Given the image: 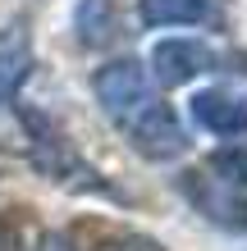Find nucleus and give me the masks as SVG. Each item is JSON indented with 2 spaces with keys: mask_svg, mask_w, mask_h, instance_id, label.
Listing matches in <instances>:
<instances>
[{
  "mask_svg": "<svg viewBox=\"0 0 247 251\" xmlns=\"http://www.w3.org/2000/svg\"><path fill=\"white\" fill-rule=\"evenodd\" d=\"M27 73H32V50H27V41H9V46H0V110L14 105V96H19V87L27 82Z\"/></svg>",
  "mask_w": 247,
  "mask_h": 251,
  "instance_id": "7",
  "label": "nucleus"
},
{
  "mask_svg": "<svg viewBox=\"0 0 247 251\" xmlns=\"http://www.w3.org/2000/svg\"><path fill=\"white\" fill-rule=\"evenodd\" d=\"M183 192H188V201L197 205L201 215H211L215 224H224V228H247V192L238 187H224L220 178H211L206 169H192V174H183Z\"/></svg>",
  "mask_w": 247,
  "mask_h": 251,
  "instance_id": "5",
  "label": "nucleus"
},
{
  "mask_svg": "<svg viewBox=\"0 0 247 251\" xmlns=\"http://www.w3.org/2000/svg\"><path fill=\"white\" fill-rule=\"evenodd\" d=\"M0 251H23V238H19V228L9 219H0Z\"/></svg>",
  "mask_w": 247,
  "mask_h": 251,
  "instance_id": "11",
  "label": "nucleus"
},
{
  "mask_svg": "<svg viewBox=\"0 0 247 251\" xmlns=\"http://www.w3.org/2000/svg\"><path fill=\"white\" fill-rule=\"evenodd\" d=\"M23 128H27V146H32V165L46 174L51 183H60L69 192H101V197H110V183L74 151V142L60 132L55 119H46V114L32 110V105H23Z\"/></svg>",
  "mask_w": 247,
  "mask_h": 251,
  "instance_id": "2",
  "label": "nucleus"
},
{
  "mask_svg": "<svg viewBox=\"0 0 247 251\" xmlns=\"http://www.w3.org/2000/svg\"><path fill=\"white\" fill-rule=\"evenodd\" d=\"M215 69H220V55H215L206 41L165 37V41H156V50H151V73L147 78H156L161 87H183V82L201 78V73H215Z\"/></svg>",
  "mask_w": 247,
  "mask_h": 251,
  "instance_id": "3",
  "label": "nucleus"
},
{
  "mask_svg": "<svg viewBox=\"0 0 247 251\" xmlns=\"http://www.w3.org/2000/svg\"><path fill=\"white\" fill-rule=\"evenodd\" d=\"M215 14V0H142L137 5V19L147 27H197V23H211Z\"/></svg>",
  "mask_w": 247,
  "mask_h": 251,
  "instance_id": "6",
  "label": "nucleus"
},
{
  "mask_svg": "<svg viewBox=\"0 0 247 251\" xmlns=\"http://www.w3.org/2000/svg\"><path fill=\"white\" fill-rule=\"evenodd\" d=\"M188 114L211 137H243L247 132V96L234 87H206L188 100Z\"/></svg>",
  "mask_w": 247,
  "mask_h": 251,
  "instance_id": "4",
  "label": "nucleus"
},
{
  "mask_svg": "<svg viewBox=\"0 0 247 251\" xmlns=\"http://www.w3.org/2000/svg\"><path fill=\"white\" fill-rule=\"evenodd\" d=\"M206 174H211V178H220L224 187L247 192V142H229V146H220V151H211Z\"/></svg>",
  "mask_w": 247,
  "mask_h": 251,
  "instance_id": "9",
  "label": "nucleus"
},
{
  "mask_svg": "<svg viewBox=\"0 0 247 251\" xmlns=\"http://www.w3.org/2000/svg\"><path fill=\"white\" fill-rule=\"evenodd\" d=\"M96 251H165L156 238H142V233H124V238H110V242H101Z\"/></svg>",
  "mask_w": 247,
  "mask_h": 251,
  "instance_id": "10",
  "label": "nucleus"
},
{
  "mask_svg": "<svg viewBox=\"0 0 247 251\" xmlns=\"http://www.w3.org/2000/svg\"><path fill=\"white\" fill-rule=\"evenodd\" d=\"M92 92L106 110V119L133 142L137 155L174 160L188 151V132L179 124V114L165 105V96L156 92V82L147 78V69L137 60H110L106 69H96Z\"/></svg>",
  "mask_w": 247,
  "mask_h": 251,
  "instance_id": "1",
  "label": "nucleus"
},
{
  "mask_svg": "<svg viewBox=\"0 0 247 251\" xmlns=\"http://www.w3.org/2000/svg\"><path fill=\"white\" fill-rule=\"evenodd\" d=\"M74 23H78V37L87 41V46H106V41L114 37V5L110 0H82Z\"/></svg>",
  "mask_w": 247,
  "mask_h": 251,
  "instance_id": "8",
  "label": "nucleus"
}]
</instances>
